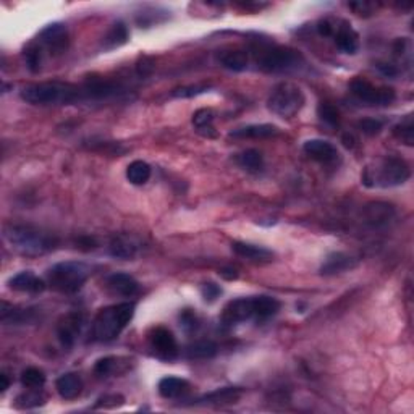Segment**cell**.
<instances>
[{
    "mask_svg": "<svg viewBox=\"0 0 414 414\" xmlns=\"http://www.w3.org/2000/svg\"><path fill=\"white\" fill-rule=\"evenodd\" d=\"M356 127H358V130H361L364 135L376 136L384 130V122L379 118H364V120H359Z\"/></svg>",
    "mask_w": 414,
    "mask_h": 414,
    "instance_id": "obj_39",
    "label": "cell"
},
{
    "mask_svg": "<svg viewBox=\"0 0 414 414\" xmlns=\"http://www.w3.org/2000/svg\"><path fill=\"white\" fill-rule=\"evenodd\" d=\"M333 42H335L337 49L344 53H353L358 52L359 49V34L356 33L353 26L345 20H337L335 28H333Z\"/></svg>",
    "mask_w": 414,
    "mask_h": 414,
    "instance_id": "obj_13",
    "label": "cell"
},
{
    "mask_svg": "<svg viewBox=\"0 0 414 414\" xmlns=\"http://www.w3.org/2000/svg\"><path fill=\"white\" fill-rule=\"evenodd\" d=\"M214 118H216V115H214L211 109H199L193 115V125L201 135L214 138L217 135L216 128H214Z\"/></svg>",
    "mask_w": 414,
    "mask_h": 414,
    "instance_id": "obj_29",
    "label": "cell"
},
{
    "mask_svg": "<svg viewBox=\"0 0 414 414\" xmlns=\"http://www.w3.org/2000/svg\"><path fill=\"white\" fill-rule=\"evenodd\" d=\"M83 326L84 315L78 313V311L62 315L59 324H57V337H59L60 344L66 346V348H71L79 337V333H81Z\"/></svg>",
    "mask_w": 414,
    "mask_h": 414,
    "instance_id": "obj_12",
    "label": "cell"
},
{
    "mask_svg": "<svg viewBox=\"0 0 414 414\" xmlns=\"http://www.w3.org/2000/svg\"><path fill=\"white\" fill-rule=\"evenodd\" d=\"M242 395L243 390L240 387H224V389H217L204 395L198 402L201 404H230L237 403L242 398Z\"/></svg>",
    "mask_w": 414,
    "mask_h": 414,
    "instance_id": "obj_25",
    "label": "cell"
},
{
    "mask_svg": "<svg viewBox=\"0 0 414 414\" xmlns=\"http://www.w3.org/2000/svg\"><path fill=\"white\" fill-rule=\"evenodd\" d=\"M411 177V168L406 160L387 155L376 164V167H366L363 173V183L369 188H393L404 185Z\"/></svg>",
    "mask_w": 414,
    "mask_h": 414,
    "instance_id": "obj_4",
    "label": "cell"
},
{
    "mask_svg": "<svg viewBox=\"0 0 414 414\" xmlns=\"http://www.w3.org/2000/svg\"><path fill=\"white\" fill-rule=\"evenodd\" d=\"M107 288L114 293V295H120L125 298L135 296L140 292V283L138 280L130 274L125 272H115L107 277Z\"/></svg>",
    "mask_w": 414,
    "mask_h": 414,
    "instance_id": "obj_16",
    "label": "cell"
},
{
    "mask_svg": "<svg viewBox=\"0 0 414 414\" xmlns=\"http://www.w3.org/2000/svg\"><path fill=\"white\" fill-rule=\"evenodd\" d=\"M89 275H91V269L84 262H59L47 270V285L52 290L64 293V295H73L81 290L83 285L88 282Z\"/></svg>",
    "mask_w": 414,
    "mask_h": 414,
    "instance_id": "obj_5",
    "label": "cell"
},
{
    "mask_svg": "<svg viewBox=\"0 0 414 414\" xmlns=\"http://www.w3.org/2000/svg\"><path fill=\"white\" fill-rule=\"evenodd\" d=\"M12 290L21 293H31V295H39L47 288V282L41 277H38L33 270H23V272L13 275L8 280Z\"/></svg>",
    "mask_w": 414,
    "mask_h": 414,
    "instance_id": "obj_14",
    "label": "cell"
},
{
    "mask_svg": "<svg viewBox=\"0 0 414 414\" xmlns=\"http://www.w3.org/2000/svg\"><path fill=\"white\" fill-rule=\"evenodd\" d=\"M248 320H256L257 322L256 296L238 298V300L227 302L220 314V322L224 327H235L248 322Z\"/></svg>",
    "mask_w": 414,
    "mask_h": 414,
    "instance_id": "obj_9",
    "label": "cell"
},
{
    "mask_svg": "<svg viewBox=\"0 0 414 414\" xmlns=\"http://www.w3.org/2000/svg\"><path fill=\"white\" fill-rule=\"evenodd\" d=\"M25 62H26V66L33 71V73H36V71L41 70V65H42V57H44V52L42 49L38 46V44H31V46H28L25 49Z\"/></svg>",
    "mask_w": 414,
    "mask_h": 414,
    "instance_id": "obj_36",
    "label": "cell"
},
{
    "mask_svg": "<svg viewBox=\"0 0 414 414\" xmlns=\"http://www.w3.org/2000/svg\"><path fill=\"white\" fill-rule=\"evenodd\" d=\"M306 102V96L300 86L295 83L283 81L279 83L272 89L269 99H267V107L275 115L282 118H293L300 114Z\"/></svg>",
    "mask_w": 414,
    "mask_h": 414,
    "instance_id": "obj_7",
    "label": "cell"
},
{
    "mask_svg": "<svg viewBox=\"0 0 414 414\" xmlns=\"http://www.w3.org/2000/svg\"><path fill=\"white\" fill-rule=\"evenodd\" d=\"M393 133L400 141L404 142V144L413 146V142H414V125H413L411 115L404 118L402 123H398L397 127H395Z\"/></svg>",
    "mask_w": 414,
    "mask_h": 414,
    "instance_id": "obj_37",
    "label": "cell"
},
{
    "mask_svg": "<svg viewBox=\"0 0 414 414\" xmlns=\"http://www.w3.org/2000/svg\"><path fill=\"white\" fill-rule=\"evenodd\" d=\"M151 350L164 361H173L178 356V344L173 333L166 327H155L149 335Z\"/></svg>",
    "mask_w": 414,
    "mask_h": 414,
    "instance_id": "obj_11",
    "label": "cell"
},
{
    "mask_svg": "<svg viewBox=\"0 0 414 414\" xmlns=\"http://www.w3.org/2000/svg\"><path fill=\"white\" fill-rule=\"evenodd\" d=\"M44 403H46V397H44L41 389H28V391H25L16 398L18 408H36Z\"/></svg>",
    "mask_w": 414,
    "mask_h": 414,
    "instance_id": "obj_35",
    "label": "cell"
},
{
    "mask_svg": "<svg viewBox=\"0 0 414 414\" xmlns=\"http://www.w3.org/2000/svg\"><path fill=\"white\" fill-rule=\"evenodd\" d=\"M350 91L356 99L361 101L366 105L387 107L393 104L395 99H397L393 88L376 86V84H372L364 78H354L350 83Z\"/></svg>",
    "mask_w": 414,
    "mask_h": 414,
    "instance_id": "obj_8",
    "label": "cell"
},
{
    "mask_svg": "<svg viewBox=\"0 0 414 414\" xmlns=\"http://www.w3.org/2000/svg\"><path fill=\"white\" fill-rule=\"evenodd\" d=\"M21 99L31 105H68L84 99L83 88L68 83H34L23 88Z\"/></svg>",
    "mask_w": 414,
    "mask_h": 414,
    "instance_id": "obj_3",
    "label": "cell"
},
{
    "mask_svg": "<svg viewBox=\"0 0 414 414\" xmlns=\"http://www.w3.org/2000/svg\"><path fill=\"white\" fill-rule=\"evenodd\" d=\"M351 10H354V13H358V15H369V13H372V3L367 2H353L348 5Z\"/></svg>",
    "mask_w": 414,
    "mask_h": 414,
    "instance_id": "obj_43",
    "label": "cell"
},
{
    "mask_svg": "<svg viewBox=\"0 0 414 414\" xmlns=\"http://www.w3.org/2000/svg\"><path fill=\"white\" fill-rule=\"evenodd\" d=\"M0 382H2V385H0V391H7L8 387H10V380H8L7 374H0Z\"/></svg>",
    "mask_w": 414,
    "mask_h": 414,
    "instance_id": "obj_46",
    "label": "cell"
},
{
    "mask_svg": "<svg viewBox=\"0 0 414 414\" xmlns=\"http://www.w3.org/2000/svg\"><path fill=\"white\" fill-rule=\"evenodd\" d=\"M367 214V220L374 225H380V224H387L390 220L391 214H393V209L389 204L384 203H374L369 204L366 209Z\"/></svg>",
    "mask_w": 414,
    "mask_h": 414,
    "instance_id": "obj_32",
    "label": "cell"
},
{
    "mask_svg": "<svg viewBox=\"0 0 414 414\" xmlns=\"http://www.w3.org/2000/svg\"><path fill=\"white\" fill-rule=\"evenodd\" d=\"M318 117L328 128H338L340 125V112L331 102H320L318 107Z\"/></svg>",
    "mask_w": 414,
    "mask_h": 414,
    "instance_id": "obj_33",
    "label": "cell"
},
{
    "mask_svg": "<svg viewBox=\"0 0 414 414\" xmlns=\"http://www.w3.org/2000/svg\"><path fill=\"white\" fill-rule=\"evenodd\" d=\"M180 326H181V328H183V331L186 333L194 332L196 328L199 327V319H198V315H196L194 311H191V309L181 311V314H180Z\"/></svg>",
    "mask_w": 414,
    "mask_h": 414,
    "instance_id": "obj_40",
    "label": "cell"
},
{
    "mask_svg": "<svg viewBox=\"0 0 414 414\" xmlns=\"http://www.w3.org/2000/svg\"><path fill=\"white\" fill-rule=\"evenodd\" d=\"M125 402L122 395H104L97 400L96 408H117Z\"/></svg>",
    "mask_w": 414,
    "mask_h": 414,
    "instance_id": "obj_42",
    "label": "cell"
},
{
    "mask_svg": "<svg viewBox=\"0 0 414 414\" xmlns=\"http://www.w3.org/2000/svg\"><path fill=\"white\" fill-rule=\"evenodd\" d=\"M68 29L64 23H52L47 25L38 36V46L44 51H47L51 55H62L68 49Z\"/></svg>",
    "mask_w": 414,
    "mask_h": 414,
    "instance_id": "obj_10",
    "label": "cell"
},
{
    "mask_svg": "<svg viewBox=\"0 0 414 414\" xmlns=\"http://www.w3.org/2000/svg\"><path fill=\"white\" fill-rule=\"evenodd\" d=\"M217 62L230 71H243L248 68L249 55L243 49H229L217 53Z\"/></svg>",
    "mask_w": 414,
    "mask_h": 414,
    "instance_id": "obj_21",
    "label": "cell"
},
{
    "mask_svg": "<svg viewBox=\"0 0 414 414\" xmlns=\"http://www.w3.org/2000/svg\"><path fill=\"white\" fill-rule=\"evenodd\" d=\"M31 315V311L28 309H20L16 306L8 305V302H2V313H0V319L7 326H16V324H25L28 322Z\"/></svg>",
    "mask_w": 414,
    "mask_h": 414,
    "instance_id": "obj_30",
    "label": "cell"
},
{
    "mask_svg": "<svg viewBox=\"0 0 414 414\" xmlns=\"http://www.w3.org/2000/svg\"><path fill=\"white\" fill-rule=\"evenodd\" d=\"M279 135V128L275 125L261 123V125H246V127L237 128L230 131V138H240V140H266Z\"/></svg>",
    "mask_w": 414,
    "mask_h": 414,
    "instance_id": "obj_20",
    "label": "cell"
},
{
    "mask_svg": "<svg viewBox=\"0 0 414 414\" xmlns=\"http://www.w3.org/2000/svg\"><path fill=\"white\" fill-rule=\"evenodd\" d=\"M220 275H222V277H224L225 280H233V279H237V277H238L237 270H235L233 267H225V269H222V270H220Z\"/></svg>",
    "mask_w": 414,
    "mask_h": 414,
    "instance_id": "obj_45",
    "label": "cell"
},
{
    "mask_svg": "<svg viewBox=\"0 0 414 414\" xmlns=\"http://www.w3.org/2000/svg\"><path fill=\"white\" fill-rule=\"evenodd\" d=\"M217 354V345L211 340H201L186 348V356L190 359H209Z\"/></svg>",
    "mask_w": 414,
    "mask_h": 414,
    "instance_id": "obj_31",
    "label": "cell"
},
{
    "mask_svg": "<svg viewBox=\"0 0 414 414\" xmlns=\"http://www.w3.org/2000/svg\"><path fill=\"white\" fill-rule=\"evenodd\" d=\"M311 159L320 164H333L338 160V149L326 140H308L302 146Z\"/></svg>",
    "mask_w": 414,
    "mask_h": 414,
    "instance_id": "obj_15",
    "label": "cell"
},
{
    "mask_svg": "<svg viewBox=\"0 0 414 414\" xmlns=\"http://www.w3.org/2000/svg\"><path fill=\"white\" fill-rule=\"evenodd\" d=\"M138 251H140V243H138L135 238L127 237V235L115 237L109 244L110 256L117 257V259H123V261L135 259Z\"/></svg>",
    "mask_w": 414,
    "mask_h": 414,
    "instance_id": "obj_18",
    "label": "cell"
},
{
    "mask_svg": "<svg viewBox=\"0 0 414 414\" xmlns=\"http://www.w3.org/2000/svg\"><path fill=\"white\" fill-rule=\"evenodd\" d=\"M235 162L244 170L249 172H259L264 168V157L259 151L256 149H246L243 153L235 155Z\"/></svg>",
    "mask_w": 414,
    "mask_h": 414,
    "instance_id": "obj_28",
    "label": "cell"
},
{
    "mask_svg": "<svg viewBox=\"0 0 414 414\" xmlns=\"http://www.w3.org/2000/svg\"><path fill=\"white\" fill-rule=\"evenodd\" d=\"M201 295L207 302H214L222 295V288L217 283L207 282L201 287Z\"/></svg>",
    "mask_w": 414,
    "mask_h": 414,
    "instance_id": "obj_41",
    "label": "cell"
},
{
    "mask_svg": "<svg viewBox=\"0 0 414 414\" xmlns=\"http://www.w3.org/2000/svg\"><path fill=\"white\" fill-rule=\"evenodd\" d=\"M21 384L26 389H42L46 384V374L38 367H28L21 372Z\"/></svg>",
    "mask_w": 414,
    "mask_h": 414,
    "instance_id": "obj_34",
    "label": "cell"
},
{
    "mask_svg": "<svg viewBox=\"0 0 414 414\" xmlns=\"http://www.w3.org/2000/svg\"><path fill=\"white\" fill-rule=\"evenodd\" d=\"M3 238L15 251L23 256H42L57 248V238L47 231L31 225H7Z\"/></svg>",
    "mask_w": 414,
    "mask_h": 414,
    "instance_id": "obj_1",
    "label": "cell"
},
{
    "mask_svg": "<svg viewBox=\"0 0 414 414\" xmlns=\"http://www.w3.org/2000/svg\"><path fill=\"white\" fill-rule=\"evenodd\" d=\"M377 68H379V71L384 75V77L393 78L398 75V68L391 64H377Z\"/></svg>",
    "mask_w": 414,
    "mask_h": 414,
    "instance_id": "obj_44",
    "label": "cell"
},
{
    "mask_svg": "<svg viewBox=\"0 0 414 414\" xmlns=\"http://www.w3.org/2000/svg\"><path fill=\"white\" fill-rule=\"evenodd\" d=\"M231 249L233 253L240 257H244V259L249 261H257V262H264V261H272L274 253L270 249H267L264 246H257V244H251V243H243V242H235L231 243Z\"/></svg>",
    "mask_w": 414,
    "mask_h": 414,
    "instance_id": "obj_22",
    "label": "cell"
},
{
    "mask_svg": "<svg viewBox=\"0 0 414 414\" xmlns=\"http://www.w3.org/2000/svg\"><path fill=\"white\" fill-rule=\"evenodd\" d=\"M159 395L166 400H175L183 397L186 391L190 390L188 380L181 379V377H173L167 376L164 379H160L157 385Z\"/></svg>",
    "mask_w": 414,
    "mask_h": 414,
    "instance_id": "obj_23",
    "label": "cell"
},
{
    "mask_svg": "<svg viewBox=\"0 0 414 414\" xmlns=\"http://www.w3.org/2000/svg\"><path fill=\"white\" fill-rule=\"evenodd\" d=\"M256 65L266 73H290L305 66V57L290 47L264 46L256 51Z\"/></svg>",
    "mask_w": 414,
    "mask_h": 414,
    "instance_id": "obj_6",
    "label": "cell"
},
{
    "mask_svg": "<svg viewBox=\"0 0 414 414\" xmlns=\"http://www.w3.org/2000/svg\"><path fill=\"white\" fill-rule=\"evenodd\" d=\"M209 88H211L209 84H191V86H181V88L173 89L172 96L180 97V99H188V97L203 94V92H206Z\"/></svg>",
    "mask_w": 414,
    "mask_h": 414,
    "instance_id": "obj_38",
    "label": "cell"
},
{
    "mask_svg": "<svg viewBox=\"0 0 414 414\" xmlns=\"http://www.w3.org/2000/svg\"><path fill=\"white\" fill-rule=\"evenodd\" d=\"M130 39V31H128V26L123 23V21H117L110 26L109 31H107L104 36V49L110 51V49L120 47L123 44L128 42Z\"/></svg>",
    "mask_w": 414,
    "mask_h": 414,
    "instance_id": "obj_26",
    "label": "cell"
},
{
    "mask_svg": "<svg viewBox=\"0 0 414 414\" xmlns=\"http://www.w3.org/2000/svg\"><path fill=\"white\" fill-rule=\"evenodd\" d=\"M356 262L354 257H351L350 255H345V253H331L324 261V264L320 266L319 272L320 275H337V274H344L348 272V270L354 269Z\"/></svg>",
    "mask_w": 414,
    "mask_h": 414,
    "instance_id": "obj_17",
    "label": "cell"
},
{
    "mask_svg": "<svg viewBox=\"0 0 414 414\" xmlns=\"http://www.w3.org/2000/svg\"><path fill=\"white\" fill-rule=\"evenodd\" d=\"M128 359L117 358V356H105L99 359L94 366V374L99 379H107V377L118 376V374L127 372Z\"/></svg>",
    "mask_w": 414,
    "mask_h": 414,
    "instance_id": "obj_24",
    "label": "cell"
},
{
    "mask_svg": "<svg viewBox=\"0 0 414 414\" xmlns=\"http://www.w3.org/2000/svg\"><path fill=\"white\" fill-rule=\"evenodd\" d=\"M135 302L125 301L101 309L92 320L91 337L99 344H109L120 337L135 315Z\"/></svg>",
    "mask_w": 414,
    "mask_h": 414,
    "instance_id": "obj_2",
    "label": "cell"
},
{
    "mask_svg": "<svg viewBox=\"0 0 414 414\" xmlns=\"http://www.w3.org/2000/svg\"><path fill=\"white\" fill-rule=\"evenodd\" d=\"M83 379L75 372H66L64 376H60L55 382V389L59 391V395L66 402L70 400L78 398L83 391Z\"/></svg>",
    "mask_w": 414,
    "mask_h": 414,
    "instance_id": "obj_19",
    "label": "cell"
},
{
    "mask_svg": "<svg viewBox=\"0 0 414 414\" xmlns=\"http://www.w3.org/2000/svg\"><path fill=\"white\" fill-rule=\"evenodd\" d=\"M153 175V168L144 160H133L127 167V180L135 186H142L149 181Z\"/></svg>",
    "mask_w": 414,
    "mask_h": 414,
    "instance_id": "obj_27",
    "label": "cell"
}]
</instances>
